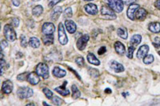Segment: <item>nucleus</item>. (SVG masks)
Listing matches in <instances>:
<instances>
[{
    "label": "nucleus",
    "instance_id": "1",
    "mask_svg": "<svg viewBox=\"0 0 160 106\" xmlns=\"http://www.w3.org/2000/svg\"><path fill=\"white\" fill-rule=\"evenodd\" d=\"M109 7L111 8L115 12L120 13L123 10L124 4L122 0H107Z\"/></svg>",
    "mask_w": 160,
    "mask_h": 106
},
{
    "label": "nucleus",
    "instance_id": "2",
    "mask_svg": "<svg viewBox=\"0 0 160 106\" xmlns=\"http://www.w3.org/2000/svg\"><path fill=\"white\" fill-rule=\"evenodd\" d=\"M35 72L38 76L42 77L44 79H47L49 77V69H48L47 65L45 63H39L36 66Z\"/></svg>",
    "mask_w": 160,
    "mask_h": 106
},
{
    "label": "nucleus",
    "instance_id": "3",
    "mask_svg": "<svg viewBox=\"0 0 160 106\" xmlns=\"http://www.w3.org/2000/svg\"><path fill=\"white\" fill-rule=\"evenodd\" d=\"M33 90L29 88V87H20L18 91H17V94L18 96L22 98V99H25V98H29L33 95Z\"/></svg>",
    "mask_w": 160,
    "mask_h": 106
},
{
    "label": "nucleus",
    "instance_id": "4",
    "mask_svg": "<svg viewBox=\"0 0 160 106\" xmlns=\"http://www.w3.org/2000/svg\"><path fill=\"white\" fill-rule=\"evenodd\" d=\"M4 35L10 42H14L16 39V33L10 25H6L4 26Z\"/></svg>",
    "mask_w": 160,
    "mask_h": 106
},
{
    "label": "nucleus",
    "instance_id": "5",
    "mask_svg": "<svg viewBox=\"0 0 160 106\" xmlns=\"http://www.w3.org/2000/svg\"><path fill=\"white\" fill-rule=\"evenodd\" d=\"M101 14L103 17L106 19H116V14H115V11L112 10L111 7L103 5L101 7Z\"/></svg>",
    "mask_w": 160,
    "mask_h": 106
},
{
    "label": "nucleus",
    "instance_id": "6",
    "mask_svg": "<svg viewBox=\"0 0 160 106\" xmlns=\"http://www.w3.org/2000/svg\"><path fill=\"white\" fill-rule=\"evenodd\" d=\"M58 40L62 45H66L68 42L63 23H59V25H58Z\"/></svg>",
    "mask_w": 160,
    "mask_h": 106
},
{
    "label": "nucleus",
    "instance_id": "7",
    "mask_svg": "<svg viewBox=\"0 0 160 106\" xmlns=\"http://www.w3.org/2000/svg\"><path fill=\"white\" fill-rule=\"evenodd\" d=\"M89 39L90 38L88 34H84L79 39V40L77 41V47L79 50H83L85 49L86 43L89 41Z\"/></svg>",
    "mask_w": 160,
    "mask_h": 106
},
{
    "label": "nucleus",
    "instance_id": "8",
    "mask_svg": "<svg viewBox=\"0 0 160 106\" xmlns=\"http://www.w3.org/2000/svg\"><path fill=\"white\" fill-rule=\"evenodd\" d=\"M139 8V6L138 4H131L130 7H128L127 10V17L131 20L135 19V13L137 10Z\"/></svg>",
    "mask_w": 160,
    "mask_h": 106
},
{
    "label": "nucleus",
    "instance_id": "9",
    "mask_svg": "<svg viewBox=\"0 0 160 106\" xmlns=\"http://www.w3.org/2000/svg\"><path fill=\"white\" fill-rule=\"evenodd\" d=\"M42 30L44 34H52L55 30V27H54L53 23H46L43 24Z\"/></svg>",
    "mask_w": 160,
    "mask_h": 106
},
{
    "label": "nucleus",
    "instance_id": "10",
    "mask_svg": "<svg viewBox=\"0 0 160 106\" xmlns=\"http://www.w3.org/2000/svg\"><path fill=\"white\" fill-rule=\"evenodd\" d=\"M39 77L38 74L35 73H30L28 74V76H27V78H26V81H28L29 83L33 85H35L40 81V79H39Z\"/></svg>",
    "mask_w": 160,
    "mask_h": 106
},
{
    "label": "nucleus",
    "instance_id": "11",
    "mask_svg": "<svg viewBox=\"0 0 160 106\" xmlns=\"http://www.w3.org/2000/svg\"><path fill=\"white\" fill-rule=\"evenodd\" d=\"M13 84L10 81H6L3 83L2 85V91L6 94H9L12 92L13 90Z\"/></svg>",
    "mask_w": 160,
    "mask_h": 106
},
{
    "label": "nucleus",
    "instance_id": "12",
    "mask_svg": "<svg viewBox=\"0 0 160 106\" xmlns=\"http://www.w3.org/2000/svg\"><path fill=\"white\" fill-rule=\"evenodd\" d=\"M65 26H66L67 31L70 33V34H74V33L76 31V24L74 23L72 20H66Z\"/></svg>",
    "mask_w": 160,
    "mask_h": 106
},
{
    "label": "nucleus",
    "instance_id": "13",
    "mask_svg": "<svg viewBox=\"0 0 160 106\" xmlns=\"http://www.w3.org/2000/svg\"><path fill=\"white\" fill-rule=\"evenodd\" d=\"M84 9L86 10L87 13L89 14H92V15H95L96 14L98 13V7L96 5L93 3H89L86 5L84 7Z\"/></svg>",
    "mask_w": 160,
    "mask_h": 106
},
{
    "label": "nucleus",
    "instance_id": "14",
    "mask_svg": "<svg viewBox=\"0 0 160 106\" xmlns=\"http://www.w3.org/2000/svg\"><path fill=\"white\" fill-rule=\"evenodd\" d=\"M67 84V81H65V82H63V85L55 88L54 90H55L56 92H58L59 94L63 95V96H67V95H69V94H70V91L66 88Z\"/></svg>",
    "mask_w": 160,
    "mask_h": 106
},
{
    "label": "nucleus",
    "instance_id": "15",
    "mask_svg": "<svg viewBox=\"0 0 160 106\" xmlns=\"http://www.w3.org/2000/svg\"><path fill=\"white\" fill-rule=\"evenodd\" d=\"M149 51V46L147 45H143L138 49V51L137 53V57L138 58H143L145 56H147V53Z\"/></svg>",
    "mask_w": 160,
    "mask_h": 106
},
{
    "label": "nucleus",
    "instance_id": "16",
    "mask_svg": "<svg viewBox=\"0 0 160 106\" xmlns=\"http://www.w3.org/2000/svg\"><path fill=\"white\" fill-rule=\"evenodd\" d=\"M111 68L113 70L116 72V73H121L124 71V67L123 65L120 63H118L117 61H113L111 63Z\"/></svg>",
    "mask_w": 160,
    "mask_h": 106
},
{
    "label": "nucleus",
    "instance_id": "17",
    "mask_svg": "<svg viewBox=\"0 0 160 106\" xmlns=\"http://www.w3.org/2000/svg\"><path fill=\"white\" fill-rule=\"evenodd\" d=\"M147 15V10L143 8H138L135 13V19L138 20H144Z\"/></svg>",
    "mask_w": 160,
    "mask_h": 106
},
{
    "label": "nucleus",
    "instance_id": "18",
    "mask_svg": "<svg viewBox=\"0 0 160 106\" xmlns=\"http://www.w3.org/2000/svg\"><path fill=\"white\" fill-rule=\"evenodd\" d=\"M115 51L118 53V54L122 55L125 54V51H126V50H125V46L124 45L120 42H116L115 43Z\"/></svg>",
    "mask_w": 160,
    "mask_h": 106
},
{
    "label": "nucleus",
    "instance_id": "19",
    "mask_svg": "<svg viewBox=\"0 0 160 106\" xmlns=\"http://www.w3.org/2000/svg\"><path fill=\"white\" fill-rule=\"evenodd\" d=\"M52 73H53V75H54V77H59V78L63 77L64 76L67 74L66 71L64 70H62V69H60L59 67H54Z\"/></svg>",
    "mask_w": 160,
    "mask_h": 106
},
{
    "label": "nucleus",
    "instance_id": "20",
    "mask_svg": "<svg viewBox=\"0 0 160 106\" xmlns=\"http://www.w3.org/2000/svg\"><path fill=\"white\" fill-rule=\"evenodd\" d=\"M61 13H62V7H56L53 10L52 13H51V19L54 20V21H56L59 18V16H60Z\"/></svg>",
    "mask_w": 160,
    "mask_h": 106
},
{
    "label": "nucleus",
    "instance_id": "21",
    "mask_svg": "<svg viewBox=\"0 0 160 106\" xmlns=\"http://www.w3.org/2000/svg\"><path fill=\"white\" fill-rule=\"evenodd\" d=\"M87 61H89L90 64L95 65H100V61H99V59L96 58L92 53L88 54V55H87Z\"/></svg>",
    "mask_w": 160,
    "mask_h": 106
},
{
    "label": "nucleus",
    "instance_id": "22",
    "mask_svg": "<svg viewBox=\"0 0 160 106\" xmlns=\"http://www.w3.org/2000/svg\"><path fill=\"white\" fill-rule=\"evenodd\" d=\"M141 41H142V37L139 34H135L131 39V44L132 46L136 47L138 45L140 44Z\"/></svg>",
    "mask_w": 160,
    "mask_h": 106
},
{
    "label": "nucleus",
    "instance_id": "23",
    "mask_svg": "<svg viewBox=\"0 0 160 106\" xmlns=\"http://www.w3.org/2000/svg\"><path fill=\"white\" fill-rule=\"evenodd\" d=\"M148 29L153 33L160 32V23H151L149 24Z\"/></svg>",
    "mask_w": 160,
    "mask_h": 106
},
{
    "label": "nucleus",
    "instance_id": "24",
    "mask_svg": "<svg viewBox=\"0 0 160 106\" xmlns=\"http://www.w3.org/2000/svg\"><path fill=\"white\" fill-rule=\"evenodd\" d=\"M42 42L45 45H51L54 42V36L52 34H45L42 38Z\"/></svg>",
    "mask_w": 160,
    "mask_h": 106
},
{
    "label": "nucleus",
    "instance_id": "25",
    "mask_svg": "<svg viewBox=\"0 0 160 106\" xmlns=\"http://www.w3.org/2000/svg\"><path fill=\"white\" fill-rule=\"evenodd\" d=\"M29 45H31V47H33V48H38L40 45V42H39V40L37 38L32 37L29 40Z\"/></svg>",
    "mask_w": 160,
    "mask_h": 106
},
{
    "label": "nucleus",
    "instance_id": "26",
    "mask_svg": "<svg viewBox=\"0 0 160 106\" xmlns=\"http://www.w3.org/2000/svg\"><path fill=\"white\" fill-rule=\"evenodd\" d=\"M117 34H118V35L119 36L120 38H122V39H127V30H126V28H124V27H120V28H118V29L117 30Z\"/></svg>",
    "mask_w": 160,
    "mask_h": 106
},
{
    "label": "nucleus",
    "instance_id": "27",
    "mask_svg": "<svg viewBox=\"0 0 160 106\" xmlns=\"http://www.w3.org/2000/svg\"><path fill=\"white\" fill-rule=\"evenodd\" d=\"M43 11V8L41 5H38V6H35L33 10H32V14L36 17H38L39 15H41V14Z\"/></svg>",
    "mask_w": 160,
    "mask_h": 106
},
{
    "label": "nucleus",
    "instance_id": "28",
    "mask_svg": "<svg viewBox=\"0 0 160 106\" xmlns=\"http://www.w3.org/2000/svg\"><path fill=\"white\" fill-rule=\"evenodd\" d=\"M71 89H72V97H73L74 99H77V98H79L80 96V92L79 89L77 88L76 85H73L72 87H71Z\"/></svg>",
    "mask_w": 160,
    "mask_h": 106
},
{
    "label": "nucleus",
    "instance_id": "29",
    "mask_svg": "<svg viewBox=\"0 0 160 106\" xmlns=\"http://www.w3.org/2000/svg\"><path fill=\"white\" fill-rule=\"evenodd\" d=\"M51 100H52V102L54 103L55 105H61L62 104H63V100H62L59 97H58V96H54L51 98Z\"/></svg>",
    "mask_w": 160,
    "mask_h": 106
},
{
    "label": "nucleus",
    "instance_id": "30",
    "mask_svg": "<svg viewBox=\"0 0 160 106\" xmlns=\"http://www.w3.org/2000/svg\"><path fill=\"white\" fill-rule=\"evenodd\" d=\"M154 61L153 55H147L143 58V62L145 64H150Z\"/></svg>",
    "mask_w": 160,
    "mask_h": 106
},
{
    "label": "nucleus",
    "instance_id": "31",
    "mask_svg": "<svg viewBox=\"0 0 160 106\" xmlns=\"http://www.w3.org/2000/svg\"><path fill=\"white\" fill-rule=\"evenodd\" d=\"M42 92L44 93L45 96L47 97L48 99H51L53 97V93H52V91L47 89V88H44L43 89H42Z\"/></svg>",
    "mask_w": 160,
    "mask_h": 106
},
{
    "label": "nucleus",
    "instance_id": "32",
    "mask_svg": "<svg viewBox=\"0 0 160 106\" xmlns=\"http://www.w3.org/2000/svg\"><path fill=\"white\" fill-rule=\"evenodd\" d=\"M134 49H135V47L132 46V45H131V46H130V47L128 48L127 54V56L128 58L131 59V58H133V54H134Z\"/></svg>",
    "mask_w": 160,
    "mask_h": 106
},
{
    "label": "nucleus",
    "instance_id": "33",
    "mask_svg": "<svg viewBox=\"0 0 160 106\" xmlns=\"http://www.w3.org/2000/svg\"><path fill=\"white\" fill-rule=\"evenodd\" d=\"M89 74L90 75L93 77H99V72L97 70L95 69H90L89 70Z\"/></svg>",
    "mask_w": 160,
    "mask_h": 106
},
{
    "label": "nucleus",
    "instance_id": "34",
    "mask_svg": "<svg viewBox=\"0 0 160 106\" xmlns=\"http://www.w3.org/2000/svg\"><path fill=\"white\" fill-rule=\"evenodd\" d=\"M64 16L66 17V18L72 17V10H71V8L68 7V8H67L65 10V11H64Z\"/></svg>",
    "mask_w": 160,
    "mask_h": 106
},
{
    "label": "nucleus",
    "instance_id": "35",
    "mask_svg": "<svg viewBox=\"0 0 160 106\" xmlns=\"http://www.w3.org/2000/svg\"><path fill=\"white\" fill-rule=\"evenodd\" d=\"M75 62H76L78 65L79 66H83L84 65V58L82 57H79L75 59Z\"/></svg>",
    "mask_w": 160,
    "mask_h": 106
},
{
    "label": "nucleus",
    "instance_id": "36",
    "mask_svg": "<svg viewBox=\"0 0 160 106\" xmlns=\"http://www.w3.org/2000/svg\"><path fill=\"white\" fill-rule=\"evenodd\" d=\"M27 76H28V74L27 73H23L22 74H19L17 79L19 81H25L26 78H27Z\"/></svg>",
    "mask_w": 160,
    "mask_h": 106
},
{
    "label": "nucleus",
    "instance_id": "37",
    "mask_svg": "<svg viewBox=\"0 0 160 106\" xmlns=\"http://www.w3.org/2000/svg\"><path fill=\"white\" fill-rule=\"evenodd\" d=\"M61 1H62V0H49V1H48V6L50 7H54V6H55L58 3H59Z\"/></svg>",
    "mask_w": 160,
    "mask_h": 106
},
{
    "label": "nucleus",
    "instance_id": "38",
    "mask_svg": "<svg viewBox=\"0 0 160 106\" xmlns=\"http://www.w3.org/2000/svg\"><path fill=\"white\" fill-rule=\"evenodd\" d=\"M26 44H27V42H26V37L24 35L21 36V45H22V47H26Z\"/></svg>",
    "mask_w": 160,
    "mask_h": 106
},
{
    "label": "nucleus",
    "instance_id": "39",
    "mask_svg": "<svg viewBox=\"0 0 160 106\" xmlns=\"http://www.w3.org/2000/svg\"><path fill=\"white\" fill-rule=\"evenodd\" d=\"M12 24H13V26L17 27V26H19V20L18 19H13Z\"/></svg>",
    "mask_w": 160,
    "mask_h": 106
},
{
    "label": "nucleus",
    "instance_id": "40",
    "mask_svg": "<svg viewBox=\"0 0 160 106\" xmlns=\"http://www.w3.org/2000/svg\"><path fill=\"white\" fill-rule=\"evenodd\" d=\"M154 44L156 45V46H160V39L159 38V37L154 38Z\"/></svg>",
    "mask_w": 160,
    "mask_h": 106
},
{
    "label": "nucleus",
    "instance_id": "41",
    "mask_svg": "<svg viewBox=\"0 0 160 106\" xmlns=\"http://www.w3.org/2000/svg\"><path fill=\"white\" fill-rule=\"evenodd\" d=\"M105 52H106V47L105 46H103V47H101V48L99 49L98 54H99V55H102V54H103Z\"/></svg>",
    "mask_w": 160,
    "mask_h": 106
},
{
    "label": "nucleus",
    "instance_id": "42",
    "mask_svg": "<svg viewBox=\"0 0 160 106\" xmlns=\"http://www.w3.org/2000/svg\"><path fill=\"white\" fill-rule=\"evenodd\" d=\"M7 42H6V41H2V42H1V46H2V50H4V48L6 47V46H7Z\"/></svg>",
    "mask_w": 160,
    "mask_h": 106
},
{
    "label": "nucleus",
    "instance_id": "43",
    "mask_svg": "<svg viewBox=\"0 0 160 106\" xmlns=\"http://www.w3.org/2000/svg\"><path fill=\"white\" fill-rule=\"evenodd\" d=\"M13 4L15 6V7H18L19 5V0H13Z\"/></svg>",
    "mask_w": 160,
    "mask_h": 106
},
{
    "label": "nucleus",
    "instance_id": "44",
    "mask_svg": "<svg viewBox=\"0 0 160 106\" xmlns=\"http://www.w3.org/2000/svg\"><path fill=\"white\" fill-rule=\"evenodd\" d=\"M155 7H156L159 10H160V0H157L156 3H155Z\"/></svg>",
    "mask_w": 160,
    "mask_h": 106
},
{
    "label": "nucleus",
    "instance_id": "45",
    "mask_svg": "<svg viewBox=\"0 0 160 106\" xmlns=\"http://www.w3.org/2000/svg\"><path fill=\"white\" fill-rule=\"evenodd\" d=\"M106 93H111V90L110 89H106Z\"/></svg>",
    "mask_w": 160,
    "mask_h": 106
},
{
    "label": "nucleus",
    "instance_id": "46",
    "mask_svg": "<svg viewBox=\"0 0 160 106\" xmlns=\"http://www.w3.org/2000/svg\"><path fill=\"white\" fill-rule=\"evenodd\" d=\"M32 1H34V2H37V1H40V0H32Z\"/></svg>",
    "mask_w": 160,
    "mask_h": 106
},
{
    "label": "nucleus",
    "instance_id": "47",
    "mask_svg": "<svg viewBox=\"0 0 160 106\" xmlns=\"http://www.w3.org/2000/svg\"><path fill=\"white\" fill-rule=\"evenodd\" d=\"M84 1H87L88 2V1H93V0H84Z\"/></svg>",
    "mask_w": 160,
    "mask_h": 106
},
{
    "label": "nucleus",
    "instance_id": "48",
    "mask_svg": "<svg viewBox=\"0 0 160 106\" xmlns=\"http://www.w3.org/2000/svg\"><path fill=\"white\" fill-rule=\"evenodd\" d=\"M159 55H160V51H159Z\"/></svg>",
    "mask_w": 160,
    "mask_h": 106
}]
</instances>
